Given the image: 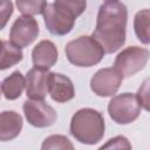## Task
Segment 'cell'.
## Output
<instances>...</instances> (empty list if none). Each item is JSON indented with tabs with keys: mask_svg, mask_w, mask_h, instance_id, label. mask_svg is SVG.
Listing matches in <instances>:
<instances>
[{
	"mask_svg": "<svg viewBox=\"0 0 150 150\" xmlns=\"http://www.w3.org/2000/svg\"><path fill=\"white\" fill-rule=\"evenodd\" d=\"M128 9L124 4L111 0L100 6L96 28L93 38L102 46L105 53L118 50L125 42Z\"/></svg>",
	"mask_w": 150,
	"mask_h": 150,
	"instance_id": "6da1fadb",
	"label": "cell"
},
{
	"mask_svg": "<svg viewBox=\"0 0 150 150\" xmlns=\"http://www.w3.org/2000/svg\"><path fill=\"white\" fill-rule=\"evenodd\" d=\"M104 120L101 112L91 108L77 110L71 117L70 132L83 144H95L104 135Z\"/></svg>",
	"mask_w": 150,
	"mask_h": 150,
	"instance_id": "7a4b0ae2",
	"label": "cell"
},
{
	"mask_svg": "<svg viewBox=\"0 0 150 150\" xmlns=\"http://www.w3.org/2000/svg\"><path fill=\"white\" fill-rule=\"evenodd\" d=\"M66 55L70 63L77 67H91L101 62L104 49L93 36H80L66 46Z\"/></svg>",
	"mask_w": 150,
	"mask_h": 150,
	"instance_id": "3957f363",
	"label": "cell"
},
{
	"mask_svg": "<svg viewBox=\"0 0 150 150\" xmlns=\"http://www.w3.org/2000/svg\"><path fill=\"white\" fill-rule=\"evenodd\" d=\"M110 118L118 124H129L137 120L141 114V104L136 95L124 93L114 96L108 104Z\"/></svg>",
	"mask_w": 150,
	"mask_h": 150,
	"instance_id": "277c9868",
	"label": "cell"
},
{
	"mask_svg": "<svg viewBox=\"0 0 150 150\" xmlns=\"http://www.w3.org/2000/svg\"><path fill=\"white\" fill-rule=\"evenodd\" d=\"M149 56L150 53L145 48L137 46L128 47L116 56L114 68L123 77H130L145 67Z\"/></svg>",
	"mask_w": 150,
	"mask_h": 150,
	"instance_id": "5b68a950",
	"label": "cell"
},
{
	"mask_svg": "<svg viewBox=\"0 0 150 150\" xmlns=\"http://www.w3.org/2000/svg\"><path fill=\"white\" fill-rule=\"evenodd\" d=\"M23 112L29 124L36 128H46L56 121V111L43 100H29L23 103Z\"/></svg>",
	"mask_w": 150,
	"mask_h": 150,
	"instance_id": "8992f818",
	"label": "cell"
},
{
	"mask_svg": "<svg viewBox=\"0 0 150 150\" xmlns=\"http://www.w3.org/2000/svg\"><path fill=\"white\" fill-rule=\"evenodd\" d=\"M122 80L123 76L115 68H103L91 77L90 88L97 96H112L118 90Z\"/></svg>",
	"mask_w": 150,
	"mask_h": 150,
	"instance_id": "52a82bcc",
	"label": "cell"
},
{
	"mask_svg": "<svg viewBox=\"0 0 150 150\" xmlns=\"http://www.w3.org/2000/svg\"><path fill=\"white\" fill-rule=\"evenodd\" d=\"M39 35V25L30 15L18 18L9 32L11 41L20 48L29 46Z\"/></svg>",
	"mask_w": 150,
	"mask_h": 150,
	"instance_id": "ba28073f",
	"label": "cell"
},
{
	"mask_svg": "<svg viewBox=\"0 0 150 150\" xmlns=\"http://www.w3.org/2000/svg\"><path fill=\"white\" fill-rule=\"evenodd\" d=\"M43 20L49 33L54 35L68 34L75 23V18L57 8L54 4H48L43 11Z\"/></svg>",
	"mask_w": 150,
	"mask_h": 150,
	"instance_id": "9c48e42d",
	"label": "cell"
},
{
	"mask_svg": "<svg viewBox=\"0 0 150 150\" xmlns=\"http://www.w3.org/2000/svg\"><path fill=\"white\" fill-rule=\"evenodd\" d=\"M50 73L40 68H32L26 76V94L30 100H43L49 93Z\"/></svg>",
	"mask_w": 150,
	"mask_h": 150,
	"instance_id": "30bf717a",
	"label": "cell"
},
{
	"mask_svg": "<svg viewBox=\"0 0 150 150\" xmlns=\"http://www.w3.org/2000/svg\"><path fill=\"white\" fill-rule=\"evenodd\" d=\"M49 95L59 103L70 101L75 96V89L71 80L60 73H50Z\"/></svg>",
	"mask_w": 150,
	"mask_h": 150,
	"instance_id": "8fae6325",
	"label": "cell"
},
{
	"mask_svg": "<svg viewBox=\"0 0 150 150\" xmlns=\"http://www.w3.org/2000/svg\"><path fill=\"white\" fill-rule=\"evenodd\" d=\"M57 49L55 45L49 40L40 41L32 52L33 64L36 68L48 70L57 61Z\"/></svg>",
	"mask_w": 150,
	"mask_h": 150,
	"instance_id": "7c38bea8",
	"label": "cell"
},
{
	"mask_svg": "<svg viewBox=\"0 0 150 150\" xmlns=\"http://www.w3.org/2000/svg\"><path fill=\"white\" fill-rule=\"evenodd\" d=\"M22 128V117L15 111H4L0 115V139L2 142L15 138Z\"/></svg>",
	"mask_w": 150,
	"mask_h": 150,
	"instance_id": "4fadbf2b",
	"label": "cell"
},
{
	"mask_svg": "<svg viewBox=\"0 0 150 150\" xmlns=\"http://www.w3.org/2000/svg\"><path fill=\"white\" fill-rule=\"evenodd\" d=\"M26 87V80L20 71L12 73L2 81L1 90L7 100H15L20 97L23 88Z\"/></svg>",
	"mask_w": 150,
	"mask_h": 150,
	"instance_id": "5bb4252c",
	"label": "cell"
},
{
	"mask_svg": "<svg viewBox=\"0 0 150 150\" xmlns=\"http://www.w3.org/2000/svg\"><path fill=\"white\" fill-rule=\"evenodd\" d=\"M22 50L19 46L14 45L12 41H1V60L0 68L2 70L19 63L22 60Z\"/></svg>",
	"mask_w": 150,
	"mask_h": 150,
	"instance_id": "9a60e30c",
	"label": "cell"
},
{
	"mask_svg": "<svg viewBox=\"0 0 150 150\" xmlns=\"http://www.w3.org/2000/svg\"><path fill=\"white\" fill-rule=\"evenodd\" d=\"M134 29L142 43H150V9H141L134 19Z\"/></svg>",
	"mask_w": 150,
	"mask_h": 150,
	"instance_id": "2e32d148",
	"label": "cell"
},
{
	"mask_svg": "<svg viewBox=\"0 0 150 150\" xmlns=\"http://www.w3.org/2000/svg\"><path fill=\"white\" fill-rule=\"evenodd\" d=\"M53 4L75 19L80 16L87 7V0H55Z\"/></svg>",
	"mask_w": 150,
	"mask_h": 150,
	"instance_id": "e0dca14e",
	"label": "cell"
},
{
	"mask_svg": "<svg viewBox=\"0 0 150 150\" xmlns=\"http://www.w3.org/2000/svg\"><path fill=\"white\" fill-rule=\"evenodd\" d=\"M18 9L25 15L43 14L47 6L46 0H15Z\"/></svg>",
	"mask_w": 150,
	"mask_h": 150,
	"instance_id": "ac0fdd59",
	"label": "cell"
},
{
	"mask_svg": "<svg viewBox=\"0 0 150 150\" xmlns=\"http://www.w3.org/2000/svg\"><path fill=\"white\" fill-rule=\"evenodd\" d=\"M41 148L43 150L46 149H70L71 150L74 146L67 137L62 135H53L45 139Z\"/></svg>",
	"mask_w": 150,
	"mask_h": 150,
	"instance_id": "d6986e66",
	"label": "cell"
},
{
	"mask_svg": "<svg viewBox=\"0 0 150 150\" xmlns=\"http://www.w3.org/2000/svg\"><path fill=\"white\" fill-rule=\"evenodd\" d=\"M137 98L141 104L146 111H150V77H146L137 91Z\"/></svg>",
	"mask_w": 150,
	"mask_h": 150,
	"instance_id": "ffe728a7",
	"label": "cell"
},
{
	"mask_svg": "<svg viewBox=\"0 0 150 150\" xmlns=\"http://www.w3.org/2000/svg\"><path fill=\"white\" fill-rule=\"evenodd\" d=\"M131 149L130 143L128 142V139L123 136H117L115 138L109 139V142L104 145L101 146V149Z\"/></svg>",
	"mask_w": 150,
	"mask_h": 150,
	"instance_id": "44dd1931",
	"label": "cell"
},
{
	"mask_svg": "<svg viewBox=\"0 0 150 150\" xmlns=\"http://www.w3.org/2000/svg\"><path fill=\"white\" fill-rule=\"evenodd\" d=\"M1 16H2V22H1V28L5 27L7 20L13 13V5L9 0H1Z\"/></svg>",
	"mask_w": 150,
	"mask_h": 150,
	"instance_id": "7402d4cb",
	"label": "cell"
},
{
	"mask_svg": "<svg viewBox=\"0 0 150 150\" xmlns=\"http://www.w3.org/2000/svg\"><path fill=\"white\" fill-rule=\"evenodd\" d=\"M105 1H111V0H105Z\"/></svg>",
	"mask_w": 150,
	"mask_h": 150,
	"instance_id": "603a6c76",
	"label": "cell"
}]
</instances>
